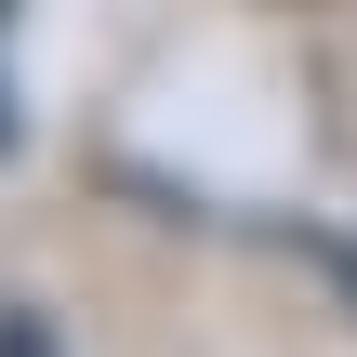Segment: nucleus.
I'll return each instance as SVG.
<instances>
[{"instance_id":"1","label":"nucleus","mask_w":357,"mask_h":357,"mask_svg":"<svg viewBox=\"0 0 357 357\" xmlns=\"http://www.w3.org/2000/svg\"><path fill=\"white\" fill-rule=\"evenodd\" d=\"M0 146H13V93H0Z\"/></svg>"}]
</instances>
